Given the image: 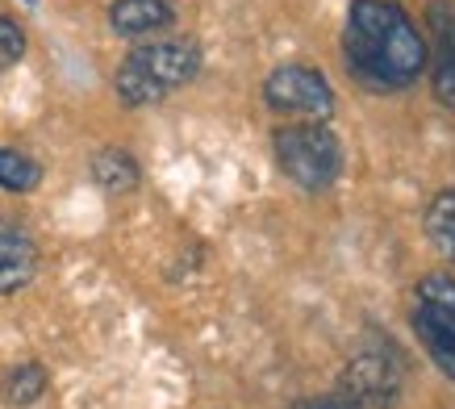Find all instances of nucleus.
Segmentation results:
<instances>
[{"instance_id": "4468645a", "label": "nucleus", "mask_w": 455, "mask_h": 409, "mask_svg": "<svg viewBox=\"0 0 455 409\" xmlns=\"http://www.w3.org/2000/svg\"><path fill=\"white\" fill-rule=\"evenodd\" d=\"M418 339H422V347H427V355L435 359V368L443 372V376H451L455 381V339L451 334H443V330H430V326H414Z\"/></svg>"}, {"instance_id": "2eb2a0df", "label": "nucleus", "mask_w": 455, "mask_h": 409, "mask_svg": "<svg viewBox=\"0 0 455 409\" xmlns=\"http://www.w3.org/2000/svg\"><path fill=\"white\" fill-rule=\"evenodd\" d=\"M21 55H26V29L9 17H0V71H9Z\"/></svg>"}, {"instance_id": "f8f14e48", "label": "nucleus", "mask_w": 455, "mask_h": 409, "mask_svg": "<svg viewBox=\"0 0 455 409\" xmlns=\"http://www.w3.org/2000/svg\"><path fill=\"white\" fill-rule=\"evenodd\" d=\"M427 234L430 243L439 246V255L455 263V188L451 192H439L427 209Z\"/></svg>"}, {"instance_id": "423d86ee", "label": "nucleus", "mask_w": 455, "mask_h": 409, "mask_svg": "<svg viewBox=\"0 0 455 409\" xmlns=\"http://www.w3.org/2000/svg\"><path fill=\"white\" fill-rule=\"evenodd\" d=\"M38 272V246L29 230L13 218H0V293L26 288Z\"/></svg>"}, {"instance_id": "1a4fd4ad", "label": "nucleus", "mask_w": 455, "mask_h": 409, "mask_svg": "<svg viewBox=\"0 0 455 409\" xmlns=\"http://www.w3.org/2000/svg\"><path fill=\"white\" fill-rule=\"evenodd\" d=\"M435 68H430V80H435V96L451 105L455 100V4H435Z\"/></svg>"}, {"instance_id": "39448f33", "label": "nucleus", "mask_w": 455, "mask_h": 409, "mask_svg": "<svg viewBox=\"0 0 455 409\" xmlns=\"http://www.w3.org/2000/svg\"><path fill=\"white\" fill-rule=\"evenodd\" d=\"M401 393V359L393 351H359L343 368L339 397L355 409H388Z\"/></svg>"}, {"instance_id": "f03ea898", "label": "nucleus", "mask_w": 455, "mask_h": 409, "mask_svg": "<svg viewBox=\"0 0 455 409\" xmlns=\"http://www.w3.org/2000/svg\"><path fill=\"white\" fill-rule=\"evenodd\" d=\"M201 71V51L193 42H151L130 51L113 76V88L125 105H155L167 92H176Z\"/></svg>"}, {"instance_id": "20e7f679", "label": "nucleus", "mask_w": 455, "mask_h": 409, "mask_svg": "<svg viewBox=\"0 0 455 409\" xmlns=\"http://www.w3.org/2000/svg\"><path fill=\"white\" fill-rule=\"evenodd\" d=\"M263 100H267V109L292 113V117H314V122H326L334 113V92L326 76L305 68V63H284V68L272 71L263 80Z\"/></svg>"}, {"instance_id": "0eeeda50", "label": "nucleus", "mask_w": 455, "mask_h": 409, "mask_svg": "<svg viewBox=\"0 0 455 409\" xmlns=\"http://www.w3.org/2000/svg\"><path fill=\"white\" fill-rule=\"evenodd\" d=\"M414 326L443 330L455 339V276L451 272H430L418 285V305H414Z\"/></svg>"}, {"instance_id": "9d476101", "label": "nucleus", "mask_w": 455, "mask_h": 409, "mask_svg": "<svg viewBox=\"0 0 455 409\" xmlns=\"http://www.w3.org/2000/svg\"><path fill=\"white\" fill-rule=\"evenodd\" d=\"M92 180H97L105 192H113V196H125V192L139 188V159L130 155V150H117V147H105L92 155Z\"/></svg>"}, {"instance_id": "f3484780", "label": "nucleus", "mask_w": 455, "mask_h": 409, "mask_svg": "<svg viewBox=\"0 0 455 409\" xmlns=\"http://www.w3.org/2000/svg\"><path fill=\"white\" fill-rule=\"evenodd\" d=\"M26 4H29V9H34V4H38V0H26Z\"/></svg>"}, {"instance_id": "6e6552de", "label": "nucleus", "mask_w": 455, "mask_h": 409, "mask_svg": "<svg viewBox=\"0 0 455 409\" xmlns=\"http://www.w3.org/2000/svg\"><path fill=\"white\" fill-rule=\"evenodd\" d=\"M176 21L167 0H113L109 26L117 38H147L155 29H167Z\"/></svg>"}, {"instance_id": "dca6fc26", "label": "nucleus", "mask_w": 455, "mask_h": 409, "mask_svg": "<svg viewBox=\"0 0 455 409\" xmlns=\"http://www.w3.org/2000/svg\"><path fill=\"white\" fill-rule=\"evenodd\" d=\"M292 409H355V405L343 401V397H322V401H297Z\"/></svg>"}, {"instance_id": "9b49d317", "label": "nucleus", "mask_w": 455, "mask_h": 409, "mask_svg": "<svg viewBox=\"0 0 455 409\" xmlns=\"http://www.w3.org/2000/svg\"><path fill=\"white\" fill-rule=\"evenodd\" d=\"M46 393V368L42 364H17L0 376V401L13 409H26L34 401H42Z\"/></svg>"}, {"instance_id": "7ed1b4c3", "label": "nucleus", "mask_w": 455, "mask_h": 409, "mask_svg": "<svg viewBox=\"0 0 455 409\" xmlns=\"http://www.w3.org/2000/svg\"><path fill=\"white\" fill-rule=\"evenodd\" d=\"M272 147H276L280 172L305 192L331 188L343 172V147L326 125H280Z\"/></svg>"}, {"instance_id": "f257e3e1", "label": "nucleus", "mask_w": 455, "mask_h": 409, "mask_svg": "<svg viewBox=\"0 0 455 409\" xmlns=\"http://www.w3.org/2000/svg\"><path fill=\"white\" fill-rule=\"evenodd\" d=\"M347 71L372 92H397L430 68V46L414 17L393 0H351L343 29Z\"/></svg>"}, {"instance_id": "ddd939ff", "label": "nucleus", "mask_w": 455, "mask_h": 409, "mask_svg": "<svg viewBox=\"0 0 455 409\" xmlns=\"http://www.w3.org/2000/svg\"><path fill=\"white\" fill-rule=\"evenodd\" d=\"M42 184V167L21 155V150H9L0 147V188L4 192H29Z\"/></svg>"}]
</instances>
